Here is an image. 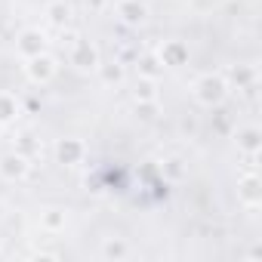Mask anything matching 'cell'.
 <instances>
[{
  "label": "cell",
  "instance_id": "9",
  "mask_svg": "<svg viewBox=\"0 0 262 262\" xmlns=\"http://www.w3.org/2000/svg\"><path fill=\"white\" fill-rule=\"evenodd\" d=\"M65 225H68V216H65V210H59V207H50V210H43V213H40V228H43V231H50V234H59V231H65Z\"/></svg>",
  "mask_w": 262,
  "mask_h": 262
},
{
  "label": "cell",
  "instance_id": "8",
  "mask_svg": "<svg viewBox=\"0 0 262 262\" xmlns=\"http://www.w3.org/2000/svg\"><path fill=\"white\" fill-rule=\"evenodd\" d=\"M129 244L123 241V237H105L102 241V250H99V256L102 259H114V262H120V259H129Z\"/></svg>",
  "mask_w": 262,
  "mask_h": 262
},
{
  "label": "cell",
  "instance_id": "18",
  "mask_svg": "<svg viewBox=\"0 0 262 262\" xmlns=\"http://www.w3.org/2000/svg\"><path fill=\"white\" fill-rule=\"evenodd\" d=\"M0 129H4V123H0Z\"/></svg>",
  "mask_w": 262,
  "mask_h": 262
},
{
  "label": "cell",
  "instance_id": "6",
  "mask_svg": "<svg viewBox=\"0 0 262 262\" xmlns=\"http://www.w3.org/2000/svg\"><path fill=\"white\" fill-rule=\"evenodd\" d=\"M117 16L126 25H142L148 16V4H139V0H117Z\"/></svg>",
  "mask_w": 262,
  "mask_h": 262
},
{
  "label": "cell",
  "instance_id": "14",
  "mask_svg": "<svg viewBox=\"0 0 262 262\" xmlns=\"http://www.w3.org/2000/svg\"><path fill=\"white\" fill-rule=\"evenodd\" d=\"M96 71L102 74V80H105V83H120V80H123V68H120L117 62H111V65H102V62H99V68H96Z\"/></svg>",
  "mask_w": 262,
  "mask_h": 262
},
{
  "label": "cell",
  "instance_id": "2",
  "mask_svg": "<svg viewBox=\"0 0 262 262\" xmlns=\"http://www.w3.org/2000/svg\"><path fill=\"white\" fill-rule=\"evenodd\" d=\"M56 59L53 56H47V53H40V56H31V59H25V77L31 80V83H50L53 77H56Z\"/></svg>",
  "mask_w": 262,
  "mask_h": 262
},
{
  "label": "cell",
  "instance_id": "15",
  "mask_svg": "<svg viewBox=\"0 0 262 262\" xmlns=\"http://www.w3.org/2000/svg\"><path fill=\"white\" fill-rule=\"evenodd\" d=\"M244 201H247L250 207L256 204V182H253V179H247V182H244Z\"/></svg>",
  "mask_w": 262,
  "mask_h": 262
},
{
  "label": "cell",
  "instance_id": "10",
  "mask_svg": "<svg viewBox=\"0 0 262 262\" xmlns=\"http://www.w3.org/2000/svg\"><path fill=\"white\" fill-rule=\"evenodd\" d=\"M47 22L53 25V28H65L68 22H71V7L65 4V0H53V4H47Z\"/></svg>",
  "mask_w": 262,
  "mask_h": 262
},
{
  "label": "cell",
  "instance_id": "17",
  "mask_svg": "<svg viewBox=\"0 0 262 262\" xmlns=\"http://www.w3.org/2000/svg\"><path fill=\"white\" fill-rule=\"evenodd\" d=\"M139 4H148V0H139Z\"/></svg>",
  "mask_w": 262,
  "mask_h": 262
},
{
  "label": "cell",
  "instance_id": "7",
  "mask_svg": "<svg viewBox=\"0 0 262 262\" xmlns=\"http://www.w3.org/2000/svg\"><path fill=\"white\" fill-rule=\"evenodd\" d=\"M83 142H77V139H62L59 145H56V158H59V164H80L83 161Z\"/></svg>",
  "mask_w": 262,
  "mask_h": 262
},
{
  "label": "cell",
  "instance_id": "12",
  "mask_svg": "<svg viewBox=\"0 0 262 262\" xmlns=\"http://www.w3.org/2000/svg\"><path fill=\"white\" fill-rule=\"evenodd\" d=\"M19 117V99L13 93H0V123H13Z\"/></svg>",
  "mask_w": 262,
  "mask_h": 262
},
{
  "label": "cell",
  "instance_id": "4",
  "mask_svg": "<svg viewBox=\"0 0 262 262\" xmlns=\"http://www.w3.org/2000/svg\"><path fill=\"white\" fill-rule=\"evenodd\" d=\"M71 65L77 71H96L99 68V50L90 40H77L74 50H71Z\"/></svg>",
  "mask_w": 262,
  "mask_h": 262
},
{
  "label": "cell",
  "instance_id": "16",
  "mask_svg": "<svg viewBox=\"0 0 262 262\" xmlns=\"http://www.w3.org/2000/svg\"><path fill=\"white\" fill-rule=\"evenodd\" d=\"M158 62L148 56V59H142V77H158V68H155Z\"/></svg>",
  "mask_w": 262,
  "mask_h": 262
},
{
  "label": "cell",
  "instance_id": "3",
  "mask_svg": "<svg viewBox=\"0 0 262 262\" xmlns=\"http://www.w3.org/2000/svg\"><path fill=\"white\" fill-rule=\"evenodd\" d=\"M16 50L22 53V59H31V56H40L47 53V34L40 28H25L16 40Z\"/></svg>",
  "mask_w": 262,
  "mask_h": 262
},
{
  "label": "cell",
  "instance_id": "13",
  "mask_svg": "<svg viewBox=\"0 0 262 262\" xmlns=\"http://www.w3.org/2000/svg\"><path fill=\"white\" fill-rule=\"evenodd\" d=\"M133 96H136V102H155V99H158V93H155V77H142V80H136Z\"/></svg>",
  "mask_w": 262,
  "mask_h": 262
},
{
  "label": "cell",
  "instance_id": "5",
  "mask_svg": "<svg viewBox=\"0 0 262 262\" xmlns=\"http://www.w3.org/2000/svg\"><path fill=\"white\" fill-rule=\"evenodd\" d=\"M28 176V158L25 155H4L0 158V179H7V182H19Z\"/></svg>",
  "mask_w": 262,
  "mask_h": 262
},
{
  "label": "cell",
  "instance_id": "11",
  "mask_svg": "<svg viewBox=\"0 0 262 262\" xmlns=\"http://www.w3.org/2000/svg\"><path fill=\"white\" fill-rule=\"evenodd\" d=\"M185 59H188V50H185L182 43L170 40V43H164V47H161V62H164V65L176 68V65H182Z\"/></svg>",
  "mask_w": 262,
  "mask_h": 262
},
{
  "label": "cell",
  "instance_id": "1",
  "mask_svg": "<svg viewBox=\"0 0 262 262\" xmlns=\"http://www.w3.org/2000/svg\"><path fill=\"white\" fill-rule=\"evenodd\" d=\"M225 93H228L225 80H222V77H213V74H204V77L194 83V99H198L201 105H219V102L225 99Z\"/></svg>",
  "mask_w": 262,
  "mask_h": 262
}]
</instances>
